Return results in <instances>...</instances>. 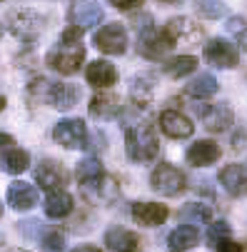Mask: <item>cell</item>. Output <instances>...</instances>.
<instances>
[{"label": "cell", "mask_w": 247, "mask_h": 252, "mask_svg": "<svg viewBox=\"0 0 247 252\" xmlns=\"http://www.w3.org/2000/svg\"><path fill=\"white\" fill-rule=\"evenodd\" d=\"M3 107H5V97H0V113H3Z\"/></svg>", "instance_id": "cell-41"}, {"label": "cell", "mask_w": 247, "mask_h": 252, "mask_svg": "<svg viewBox=\"0 0 247 252\" xmlns=\"http://www.w3.org/2000/svg\"><path fill=\"white\" fill-rule=\"evenodd\" d=\"M132 220L143 227H160L170 218V210L162 202H132Z\"/></svg>", "instance_id": "cell-13"}, {"label": "cell", "mask_w": 247, "mask_h": 252, "mask_svg": "<svg viewBox=\"0 0 247 252\" xmlns=\"http://www.w3.org/2000/svg\"><path fill=\"white\" fill-rule=\"evenodd\" d=\"M40 242H43V250H45V252H62V250H65V237H62V232H58V230H48V232L40 237Z\"/></svg>", "instance_id": "cell-33"}, {"label": "cell", "mask_w": 247, "mask_h": 252, "mask_svg": "<svg viewBox=\"0 0 247 252\" xmlns=\"http://www.w3.org/2000/svg\"><path fill=\"white\" fill-rule=\"evenodd\" d=\"M0 3H3V0H0Z\"/></svg>", "instance_id": "cell-46"}, {"label": "cell", "mask_w": 247, "mask_h": 252, "mask_svg": "<svg viewBox=\"0 0 247 252\" xmlns=\"http://www.w3.org/2000/svg\"><path fill=\"white\" fill-rule=\"evenodd\" d=\"M85 63V48L80 43H58L48 53V65L60 75H75Z\"/></svg>", "instance_id": "cell-4"}, {"label": "cell", "mask_w": 247, "mask_h": 252, "mask_svg": "<svg viewBox=\"0 0 247 252\" xmlns=\"http://www.w3.org/2000/svg\"><path fill=\"white\" fill-rule=\"evenodd\" d=\"M73 197H70L65 190H55V192H48L45 197V215L53 220H60V218H67L73 212Z\"/></svg>", "instance_id": "cell-24"}, {"label": "cell", "mask_w": 247, "mask_h": 252, "mask_svg": "<svg viewBox=\"0 0 247 252\" xmlns=\"http://www.w3.org/2000/svg\"><path fill=\"white\" fill-rule=\"evenodd\" d=\"M220 185L232 197L247 195V167L245 165H227L220 170Z\"/></svg>", "instance_id": "cell-17"}, {"label": "cell", "mask_w": 247, "mask_h": 252, "mask_svg": "<svg viewBox=\"0 0 247 252\" xmlns=\"http://www.w3.org/2000/svg\"><path fill=\"white\" fill-rule=\"evenodd\" d=\"M118 107H120V97H118L115 93H97V95H93L88 110H90V115H95V118L108 120V118H113V115L118 113Z\"/></svg>", "instance_id": "cell-25"}, {"label": "cell", "mask_w": 247, "mask_h": 252, "mask_svg": "<svg viewBox=\"0 0 247 252\" xmlns=\"http://www.w3.org/2000/svg\"><path fill=\"white\" fill-rule=\"evenodd\" d=\"M180 220L185 225H202V222H210L213 220V207L210 205H202V202H190L180 210Z\"/></svg>", "instance_id": "cell-29"}, {"label": "cell", "mask_w": 247, "mask_h": 252, "mask_svg": "<svg viewBox=\"0 0 247 252\" xmlns=\"http://www.w3.org/2000/svg\"><path fill=\"white\" fill-rule=\"evenodd\" d=\"M230 232H232L230 222H225V220H215L213 225H210V230H207V240H210V245H217V242L227 240Z\"/></svg>", "instance_id": "cell-32"}, {"label": "cell", "mask_w": 247, "mask_h": 252, "mask_svg": "<svg viewBox=\"0 0 247 252\" xmlns=\"http://www.w3.org/2000/svg\"><path fill=\"white\" fill-rule=\"evenodd\" d=\"M67 20H70V25H75V28H80L85 32V30L100 25L102 8L95 3V0H73L70 8H67Z\"/></svg>", "instance_id": "cell-11"}, {"label": "cell", "mask_w": 247, "mask_h": 252, "mask_svg": "<svg viewBox=\"0 0 247 252\" xmlns=\"http://www.w3.org/2000/svg\"><path fill=\"white\" fill-rule=\"evenodd\" d=\"M0 215H3V205H0Z\"/></svg>", "instance_id": "cell-43"}, {"label": "cell", "mask_w": 247, "mask_h": 252, "mask_svg": "<svg viewBox=\"0 0 247 252\" xmlns=\"http://www.w3.org/2000/svg\"><path fill=\"white\" fill-rule=\"evenodd\" d=\"M162 3H172V0H162Z\"/></svg>", "instance_id": "cell-44"}, {"label": "cell", "mask_w": 247, "mask_h": 252, "mask_svg": "<svg viewBox=\"0 0 247 252\" xmlns=\"http://www.w3.org/2000/svg\"><path fill=\"white\" fill-rule=\"evenodd\" d=\"M70 252H100L95 245H80V247H73Z\"/></svg>", "instance_id": "cell-40"}, {"label": "cell", "mask_w": 247, "mask_h": 252, "mask_svg": "<svg viewBox=\"0 0 247 252\" xmlns=\"http://www.w3.org/2000/svg\"><path fill=\"white\" fill-rule=\"evenodd\" d=\"M80 38H83V30L75 28V25H70V28L60 35V43H80Z\"/></svg>", "instance_id": "cell-37"}, {"label": "cell", "mask_w": 247, "mask_h": 252, "mask_svg": "<svg viewBox=\"0 0 247 252\" xmlns=\"http://www.w3.org/2000/svg\"><path fill=\"white\" fill-rule=\"evenodd\" d=\"M43 100H48L55 110H73L80 100V88L70 83H48Z\"/></svg>", "instance_id": "cell-14"}, {"label": "cell", "mask_w": 247, "mask_h": 252, "mask_svg": "<svg viewBox=\"0 0 247 252\" xmlns=\"http://www.w3.org/2000/svg\"><path fill=\"white\" fill-rule=\"evenodd\" d=\"M162 30L170 38L172 48H190V45H197L202 40V28L192 18H185V15L170 18Z\"/></svg>", "instance_id": "cell-7"}, {"label": "cell", "mask_w": 247, "mask_h": 252, "mask_svg": "<svg viewBox=\"0 0 247 252\" xmlns=\"http://www.w3.org/2000/svg\"><path fill=\"white\" fill-rule=\"evenodd\" d=\"M85 78L93 88H110L118 83V70L108 60H93L85 70Z\"/></svg>", "instance_id": "cell-19"}, {"label": "cell", "mask_w": 247, "mask_h": 252, "mask_svg": "<svg viewBox=\"0 0 247 252\" xmlns=\"http://www.w3.org/2000/svg\"><path fill=\"white\" fill-rule=\"evenodd\" d=\"M227 30H230V32H235L237 45L247 53V25H245V20H242V18H232V20L227 23Z\"/></svg>", "instance_id": "cell-34"}, {"label": "cell", "mask_w": 247, "mask_h": 252, "mask_svg": "<svg viewBox=\"0 0 247 252\" xmlns=\"http://www.w3.org/2000/svg\"><path fill=\"white\" fill-rule=\"evenodd\" d=\"M195 10L197 15L207 20H217L227 13V5H225V0H195Z\"/></svg>", "instance_id": "cell-30"}, {"label": "cell", "mask_w": 247, "mask_h": 252, "mask_svg": "<svg viewBox=\"0 0 247 252\" xmlns=\"http://www.w3.org/2000/svg\"><path fill=\"white\" fill-rule=\"evenodd\" d=\"M217 78L215 75H210V73H202V75H197V78H192L190 83H187V88H185V93L190 95V97H197V100H207V97H213L215 93H217Z\"/></svg>", "instance_id": "cell-26"}, {"label": "cell", "mask_w": 247, "mask_h": 252, "mask_svg": "<svg viewBox=\"0 0 247 252\" xmlns=\"http://www.w3.org/2000/svg\"><path fill=\"white\" fill-rule=\"evenodd\" d=\"M153 93H155V78L150 73H140L130 80V97L135 105L145 107L153 100Z\"/></svg>", "instance_id": "cell-23"}, {"label": "cell", "mask_w": 247, "mask_h": 252, "mask_svg": "<svg viewBox=\"0 0 247 252\" xmlns=\"http://www.w3.org/2000/svg\"><path fill=\"white\" fill-rule=\"evenodd\" d=\"M140 38H137V53L148 58V60H160L165 58L170 50H172V43L170 38L165 35V30H157L153 28V18L145 23V25H140Z\"/></svg>", "instance_id": "cell-5"}, {"label": "cell", "mask_w": 247, "mask_h": 252, "mask_svg": "<svg viewBox=\"0 0 247 252\" xmlns=\"http://www.w3.org/2000/svg\"><path fill=\"white\" fill-rule=\"evenodd\" d=\"M195 67H197V58L195 55H175L165 63V73L170 78H185L190 73H195Z\"/></svg>", "instance_id": "cell-28"}, {"label": "cell", "mask_w": 247, "mask_h": 252, "mask_svg": "<svg viewBox=\"0 0 247 252\" xmlns=\"http://www.w3.org/2000/svg\"><path fill=\"white\" fill-rule=\"evenodd\" d=\"M8 23H10V32L23 43H35L40 38V32L45 30V18L38 10H30V8L8 13Z\"/></svg>", "instance_id": "cell-3"}, {"label": "cell", "mask_w": 247, "mask_h": 252, "mask_svg": "<svg viewBox=\"0 0 247 252\" xmlns=\"http://www.w3.org/2000/svg\"><path fill=\"white\" fill-rule=\"evenodd\" d=\"M95 48L105 55H123L130 45L127 40V30L123 23H108V25H102L97 32H95Z\"/></svg>", "instance_id": "cell-9"}, {"label": "cell", "mask_w": 247, "mask_h": 252, "mask_svg": "<svg viewBox=\"0 0 247 252\" xmlns=\"http://www.w3.org/2000/svg\"><path fill=\"white\" fill-rule=\"evenodd\" d=\"M8 202L13 210H30L38 205V190L30 183H23V180H15V183L8 188Z\"/></svg>", "instance_id": "cell-21"}, {"label": "cell", "mask_w": 247, "mask_h": 252, "mask_svg": "<svg viewBox=\"0 0 247 252\" xmlns=\"http://www.w3.org/2000/svg\"><path fill=\"white\" fill-rule=\"evenodd\" d=\"M160 130L167 137H172V140H185V137H190L195 132V125H192L190 118H185L178 110H165L160 115Z\"/></svg>", "instance_id": "cell-15"}, {"label": "cell", "mask_w": 247, "mask_h": 252, "mask_svg": "<svg viewBox=\"0 0 247 252\" xmlns=\"http://www.w3.org/2000/svg\"><path fill=\"white\" fill-rule=\"evenodd\" d=\"M53 140L67 150H83V148H88V127L80 118L60 120L53 127Z\"/></svg>", "instance_id": "cell-8"}, {"label": "cell", "mask_w": 247, "mask_h": 252, "mask_svg": "<svg viewBox=\"0 0 247 252\" xmlns=\"http://www.w3.org/2000/svg\"><path fill=\"white\" fill-rule=\"evenodd\" d=\"M125 150H127V158L132 162H140V165L153 162L160 153V140H157L155 127L148 123L132 125L125 132Z\"/></svg>", "instance_id": "cell-1"}, {"label": "cell", "mask_w": 247, "mask_h": 252, "mask_svg": "<svg viewBox=\"0 0 247 252\" xmlns=\"http://www.w3.org/2000/svg\"><path fill=\"white\" fill-rule=\"evenodd\" d=\"M110 3L120 10H135L137 5H143V0H110Z\"/></svg>", "instance_id": "cell-38"}, {"label": "cell", "mask_w": 247, "mask_h": 252, "mask_svg": "<svg viewBox=\"0 0 247 252\" xmlns=\"http://www.w3.org/2000/svg\"><path fill=\"white\" fill-rule=\"evenodd\" d=\"M105 245L110 252H137L140 250V237L132 230L125 227H110L105 232Z\"/></svg>", "instance_id": "cell-20"}, {"label": "cell", "mask_w": 247, "mask_h": 252, "mask_svg": "<svg viewBox=\"0 0 247 252\" xmlns=\"http://www.w3.org/2000/svg\"><path fill=\"white\" fill-rule=\"evenodd\" d=\"M200 118H202V125H205L210 132H225V130L232 125V110H230L225 102L202 107Z\"/></svg>", "instance_id": "cell-18"}, {"label": "cell", "mask_w": 247, "mask_h": 252, "mask_svg": "<svg viewBox=\"0 0 247 252\" xmlns=\"http://www.w3.org/2000/svg\"><path fill=\"white\" fill-rule=\"evenodd\" d=\"M100 172H102V162H100L97 158H85V160H80L78 167H75L78 183H83V180H90V177H95V175H100Z\"/></svg>", "instance_id": "cell-31"}, {"label": "cell", "mask_w": 247, "mask_h": 252, "mask_svg": "<svg viewBox=\"0 0 247 252\" xmlns=\"http://www.w3.org/2000/svg\"><path fill=\"white\" fill-rule=\"evenodd\" d=\"M20 232H23L25 237H43L48 230L43 227L40 220H23V222H20Z\"/></svg>", "instance_id": "cell-35"}, {"label": "cell", "mask_w": 247, "mask_h": 252, "mask_svg": "<svg viewBox=\"0 0 247 252\" xmlns=\"http://www.w3.org/2000/svg\"><path fill=\"white\" fill-rule=\"evenodd\" d=\"M150 185L155 192L165 195V197H175V195H183L187 190V177L183 170H178L170 162H162L153 170V177H150Z\"/></svg>", "instance_id": "cell-6"}, {"label": "cell", "mask_w": 247, "mask_h": 252, "mask_svg": "<svg viewBox=\"0 0 247 252\" xmlns=\"http://www.w3.org/2000/svg\"><path fill=\"white\" fill-rule=\"evenodd\" d=\"M0 38H3V25H0Z\"/></svg>", "instance_id": "cell-42"}, {"label": "cell", "mask_w": 247, "mask_h": 252, "mask_svg": "<svg viewBox=\"0 0 247 252\" xmlns=\"http://www.w3.org/2000/svg\"><path fill=\"white\" fill-rule=\"evenodd\" d=\"M15 252H25V250H15Z\"/></svg>", "instance_id": "cell-45"}, {"label": "cell", "mask_w": 247, "mask_h": 252, "mask_svg": "<svg viewBox=\"0 0 247 252\" xmlns=\"http://www.w3.org/2000/svg\"><path fill=\"white\" fill-rule=\"evenodd\" d=\"M202 55H205V60H207L210 65H213V67H220V70L237 67V63H240L237 48H235L230 40H225V38H213V40L205 45Z\"/></svg>", "instance_id": "cell-10"}, {"label": "cell", "mask_w": 247, "mask_h": 252, "mask_svg": "<svg viewBox=\"0 0 247 252\" xmlns=\"http://www.w3.org/2000/svg\"><path fill=\"white\" fill-rule=\"evenodd\" d=\"M215 252H245V245L242 242H235L232 237H227V240H222V242L215 245Z\"/></svg>", "instance_id": "cell-36"}, {"label": "cell", "mask_w": 247, "mask_h": 252, "mask_svg": "<svg viewBox=\"0 0 247 252\" xmlns=\"http://www.w3.org/2000/svg\"><path fill=\"white\" fill-rule=\"evenodd\" d=\"M67 180H70V172L58 160H43L38 167H35V183L48 192L62 190L67 185Z\"/></svg>", "instance_id": "cell-12"}, {"label": "cell", "mask_w": 247, "mask_h": 252, "mask_svg": "<svg viewBox=\"0 0 247 252\" xmlns=\"http://www.w3.org/2000/svg\"><path fill=\"white\" fill-rule=\"evenodd\" d=\"M80 195L90 202V205H113L120 195V185H118V180L113 175H95L90 180H83L80 183Z\"/></svg>", "instance_id": "cell-2"}, {"label": "cell", "mask_w": 247, "mask_h": 252, "mask_svg": "<svg viewBox=\"0 0 247 252\" xmlns=\"http://www.w3.org/2000/svg\"><path fill=\"white\" fill-rule=\"evenodd\" d=\"M197 242H200V232H197L195 225H180V227H175V230L167 235L170 252H187V250H192Z\"/></svg>", "instance_id": "cell-22"}, {"label": "cell", "mask_w": 247, "mask_h": 252, "mask_svg": "<svg viewBox=\"0 0 247 252\" xmlns=\"http://www.w3.org/2000/svg\"><path fill=\"white\" fill-rule=\"evenodd\" d=\"M13 145H15L13 135H8V132H0V150H10Z\"/></svg>", "instance_id": "cell-39"}, {"label": "cell", "mask_w": 247, "mask_h": 252, "mask_svg": "<svg viewBox=\"0 0 247 252\" xmlns=\"http://www.w3.org/2000/svg\"><path fill=\"white\" fill-rule=\"evenodd\" d=\"M220 145L215 140H197V142H192V145L187 148V153H185V158H187V162L192 165V167H207V165H213V162H217L220 160Z\"/></svg>", "instance_id": "cell-16"}, {"label": "cell", "mask_w": 247, "mask_h": 252, "mask_svg": "<svg viewBox=\"0 0 247 252\" xmlns=\"http://www.w3.org/2000/svg\"><path fill=\"white\" fill-rule=\"evenodd\" d=\"M0 167H3L8 175H20L30 167V155L20 148H10V150H5L3 160H0Z\"/></svg>", "instance_id": "cell-27"}]
</instances>
